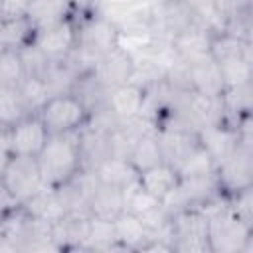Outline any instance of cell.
Listing matches in <instances>:
<instances>
[{"instance_id": "cell-1", "label": "cell", "mask_w": 253, "mask_h": 253, "mask_svg": "<svg viewBox=\"0 0 253 253\" xmlns=\"http://www.w3.org/2000/svg\"><path fill=\"white\" fill-rule=\"evenodd\" d=\"M208 217V247L210 253H247L253 247V227L245 225L229 210L225 194L213 196L202 208Z\"/></svg>"}, {"instance_id": "cell-2", "label": "cell", "mask_w": 253, "mask_h": 253, "mask_svg": "<svg viewBox=\"0 0 253 253\" xmlns=\"http://www.w3.org/2000/svg\"><path fill=\"white\" fill-rule=\"evenodd\" d=\"M43 186L59 188L69 182L79 170V146H77V132L67 134H49L47 142L36 156Z\"/></svg>"}, {"instance_id": "cell-3", "label": "cell", "mask_w": 253, "mask_h": 253, "mask_svg": "<svg viewBox=\"0 0 253 253\" xmlns=\"http://www.w3.org/2000/svg\"><path fill=\"white\" fill-rule=\"evenodd\" d=\"M38 117L42 119L49 134H67L77 132L81 126L87 125L89 111L73 93H65L49 97L45 105L38 111Z\"/></svg>"}, {"instance_id": "cell-4", "label": "cell", "mask_w": 253, "mask_h": 253, "mask_svg": "<svg viewBox=\"0 0 253 253\" xmlns=\"http://www.w3.org/2000/svg\"><path fill=\"white\" fill-rule=\"evenodd\" d=\"M170 249L180 253H210L208 217L198 208H188L170 217Z\"/></svg>"}, {"instance_id": "cell-5", "label": "cell", "mask_w": 253, "mask_h": 253, "mask_svg": "<svg viewBox=\"0 0 253 253\" xmlns=\"http://www.w3.org/2000/svg\"><path fill=\"white\" fill-rule=\"evenodd\" d=\"M215 180L227 198L253 186V144L239 142L235 152L215 166Z\"/></svg>"}, {"instance_id": "cell-6", "label": "cell", "mask_w": 253, "mask_h": 253, "mask_svg": "<svg viewBox=\"0 0 253 253\" xmlns=\"http://www.w3.org/2000/svg\"><path fill=\"white\" fill-rule=\"evenodd\" d=\"M0 182L20 204L30 200L36 192H40L43 188V180H42L36 156H22V154L10 156L6 168L0 176Z\"/></svg>"}, {"instance_id": "cell-7", "label": "cell", "mask_w": 253, "mask_h": 253, "mask_svg": "<svg viewBox=\"0 0 253 253\" xmlns=\"http://www.w3.org/2000/svg\"><path fill=\"white\" fill-rule=\"evenodd\" d=\"M47 128L38 115H28L6 132V144L12 154L38 156L47 142Z\"/></svg>"}, {"instance_id": "cell-8", "label": "cell", "mask_w": 253, "mask_h": 253, "mask_svg": "<svg viewBox=\"0 0 253 253\" xmlns=\"http://www.w3.org/2000/svg\"><path fill=\"white\" fill-rule=\"evenodd\" d=\"M36 47L47 57V61H63L75 45V20L73 16L40 30L34 40Z\"/></svg>"}, {"instance_id": "cell-9", "label": "cell", "mask_w": 253, "mask_h": 253, "mask_svg": "<svg viewBox=\"0 0 253 253\" xmlns=\"http://www.w3.org/2000/svg\"><path fill=\"white\" fill-rule=\"evenodd\" d=\"M115 239L121 251H150L156 241L152 229L138 217L128 211H121L113 219Z\"/></svg>"}, {"instance_id": "cell-10", "label": "cell", "mask_w": 253, "mask_h": 253, "mask_svg": "<svg viewBox=\"0 0 253 253\" xmlns=\"http://www.w3.org/2000/svg\"><path fill=\"white\" fill-rule=\"evenodd\" d=\"M211 36L213 32L204 26H194L170 40V49L178 61L184 65L196 63L200 59L210 57L211 51Z\"/></svg>"}, {"instance_id": "cell-11", "label": "cell", "mask_w": 253, "mask_h": 253, "mask_svg": "<svg viewBox=\"0 0 253 253\" xmlns=\"http://www.w3.org/2000/svg\"><path fill=\"white\" fill-rule=\"evenodd\" d=\"M196 136H198L200 146L210 154V158L213 160L215 166L221 164L227 156H231L239 144L237 128L227 123L206 125L196 132Z\"/></svg>"}, {"instance_id": "cell-12", "label": "cell", "mask_w": 253, "mask_h": 253, "mask_svg": "<svg viewBox=\"0 0 253 253\" xmlns=\"http://www.w3.org/2000/svg\"><path fill=\"white\" fill-rule=\"evenodd\" d=\"M95 71L109 89L130 83L136 73V57L126 47L117 45L105 57H101Z\"/></svg>"}, {"instance_id": "cell-13", "label": "cell", "mask_w": 253, "mask_h": 253, "mask_svg": "<svg viewBox=\"0 0 253 253\" xmlns=\"http://www.w3.org/2000/svg\"><path fill=\"white\" fill-rule=\"evenodd\" d=\"M103 14L113 22L119 36H150V4H115L103 8Z\"/></svg>"}, {"instance_id": "cell-14", "label": "cell", "mask_w": 253, "mask_h": 253, "mask_svg": "<svg viewBox=\"0 0 253 253\" xmlns=\"http://www.w3.org/2000/svg\"><path fill=\"white\" fill-rule=\"evenodd\" d=\"M186 73H188V85L194 93L202 97H213V99L223 95L225 81H223L219 65L213 61L211 55L186 65Z\"/></svg>"}, {"instance_id": "cell-15", "label": "cell", "mask_w": 253, "mask_h": 253, "mask_svg": "<svg viewBox=\"0 0 253 253\" xmlns=\"http://www.w3.org/2000/svg\"><path fill=\"white\" fill-rule=\"evenodd\" d=\"M20 206L28 215H32L36 219H42V221H45L49 225L57 223L59 219H63L69 213L59 190L57 188H49V186H43L40 192H36L30 200H26Z\"/></svg>"}, {"instance_id": "cell-16", "label": "cell", "mask_w": 253, "mask_h": 253, "mask_svg": "<svg viewBox=\"0 0 253 253\" xmlns=\"http://www.w3.org/2000/svg\"><path fill=\"white\" fill-rule=\"evenodd\" d=\"M107 103L113 109V113L119 117V121H130L136 117H142L144 109V87L136 81L119 85L109 89Z\"/></svg>"}, {"instance_id": "cell-17", "label": "cell", "mask_w": 253, "mask_h": 253, "mask_svg": "<svg viewBox=\"0 0 253 253\" xmlns=\"http://www.w3.org/2000/svg\"><path fill=\"white\" fill-rule=\"evenodd\" d=\"M77 146H79V160L81 168L95 170L105 158L111 156V140L109 134L97 130L89 125L77 130Z\"/></svg>"}, {"instance_id": "cell-18", "label": "cell", "mask_w": 253, "mask_h": 253, "mask_svg": "<svg viewBox=\"0 0 253 253\" xmlns=\"http://www.w3.org/2000/svg\"><path fill=\"white\" fill-rule=\"evenodd\" d=\"M89 223H91V217L75 215V213H67L63 219L53 223L51 239H53L57 251L85 249V241L89 235Z\"/></svg>"}, {"instance_id": "cell-19", "label": "cell", "mask_w": 253, "mask_h": 253, "mask_svg": "<svg viewBox=\"0 0 253 253\" xmlns=\"http://www.w3.org/2000/svg\"><path fill=\"white\" fill-rule=\"evenodd\" d=\"M156 138L160 144L162 160L174 168L182 164V160L198 146L196 132L178 130V128H156Z\"/></svg>"}, {"instance_id": "cell-20", "label": "cell", "mask_w": 253, "mask_h": 253, "mask_svg": "<svg viewBox=\"0 0 253 253\" xmlns=\"http://www.w3.org/2000/svg\"><path fill=\"white\" fill-rule=\"evenodd\" d=\"M93 172H95L99 184L121 188V190H126L128 186H132L138 180V170L134 168V164L128 158H123V156L105 158Z\"/></svg>"}, {"instance_id": "cell-21", "label": "cell", "mask_w": 253, "mask_h": 253, "mask_svg": "<svg viewBox=\"0 0 253 253\" xmlns=\"http://www.w3.org/2000/svg\"><path fill=\"white\" fill-rule=\"evenodd\" d=\"M24 16L34 26V30L40 32L71 18L73 10L67 0H32Z\"/></svg>"}, {"instance_id": "cell-22", "label": "cell", "mask_w": 253, "mask_h": 253, "mask_svg": "<svg viewBox=\"0 0 253 253\" xmlns=\"http://www.w3.org/2000/svg\"><path fill=\"white\" fill-rule=\"evenodd\" d=\"M178 180H180V176H178L176 168L166 162H160L156 166H150V168L138 172V184L158 200H164L176 188Z\"/></svg>"}, {"instance_id": "cell-23", "label": "cell", "mask_w": 253, "mask_h": 253, "mask_svg": "<svg viewBox=\"0 0 253 253\" xmlns=\"http://www.w3.org/2000/svg\"><path fill=\"white\" fill-rule=\"evenodd\" d=\"M121 211H125V196L121 188L99 184L89 200V215L97 219L113 221Z\"/></svg>"}, {"instance_id": "cell-24", "label": "cell", "mask_w": 253, "mask_h": 253, "mask_svg": "<svg viewBox=\"0 0 253 253\" xmlns=\"http://www.w3.org/2000/svg\"><path fill=\"white\" fill-rule=\"evenodd\" d=\"M71 93L85 105L87 111H93L95 107H99L101 103L107 101L109 87L101 81V77L97 75V71L91 69V71H85V73L77 75Z\"/></svg>"}, {"instance_id": "cell-25", "label": "cell", "mask_w": 253, "mask_h": 253, "mask_svg": "<svg viewBox=\"0 0 253 253\" xmlns=\"http://www.w3.org/2000/svg\"><path fill=\"white\" fill-rule=\"evenodd\" d=\"M128 160L134 164V168L138 172L150 168V166H156L162 160V152H160V144H158V138H156V132L154 128L144 132L132 146L130 154H128Z\"/></svg>"}, {"instance_id": "cell-26", "label": "cell", "mask_w": 253, "mask_h": 253, "mask_svg": "<svg viewBox=\"0 0 253 253\" xmlns=\"http://www.w3.org/2000/svg\"><path fill=\"white\" fill-rule=\"evenodd\" d=\"M0 32L6 42V47H12V49H22V47L34 43L36 34H38L26 16L0 20Z\"/></svg>"}, {"instance_id": "cell-27", "label": "cell", "mask_w": 253, "mask_h": 253, "mask_svg": "<svg viewBox=\"0 0 253 253\" xmlns=\"http://www.w3.org/2000/svg\"><path fill=\"white\" fill-rule=\"evenodd\" d=\"M123 196H125V211L132 213V215H138L140 219H146L150 217L162 204L158 198H154L150 192H146L138 180L128 186L126 190H123Z\"/></svg>"}, {"instance_id": "cell-28", "label": "cell", "mask_w": 253, "mask_h": 253, "mask_svg": "<svg viewBox=\"0 0 253 253\" xmlns=\"http://www.w3.org/2000/svg\"><path fill=\"white\" fill-rule=\"evenodd\" d=\"M30 113L26 111L18 91L14 87H0V132L6 134L16 123Z\"/></svg>"}, {"instance_id": "cell-29", "label": "cell", "mask_w": 253, "mask_h": 253, "mask_svg": "<svg viewBox=\"0 0 253 253\" xmlns=\"http://www.w3.org/2000/svg\"><path fill=\"white\" fill-rule=\"evenodd\" d=\"M42 79H43V83L49 91V97H53V95L71 93L73 85H75V79H77V73L63 59V61H51Z\"/></svg>"}, {"instance_id": "cell-30", "label": "cell", "mask_w": 253, "mask_h": 253, "mask_svg": "<svg viewBox=\"0 0 253 253\" xmlns=\"http://www.w3.org/2000/svg\"><path fill=\"white\" fill-rule=\"evenodd\" d=\"M16 91H18V95H20V99H22V103H24V107H26V111L30 115H38V111L49 99V91H47V87H45L42 77L26 75L20 81V85L16 87Z\"/></svg>"}, {"instance_id": "cell-31", "label": "cell", "mask_w": 253, "mask_h": 253, "mask_svg": "<svg viewBox=\"0 0 253 253\" xmlns=\"http://www.w3.org/2000/svg\"><path fill=\"white\" fill-rule=\"evenodd\" d=\"M85 249H87V251H109V249H119L117 239H115V227H113V221L91 217V223H89V235H87V241H85Z\"/></svg>"}, {"instance_id": "cell-32", "label": "cell", "mask_w": 253, "mask_h": 253, "mask_svg": "<svg viewBox=\"0 0 253 253\" xmlns=\"http://www.w3.org/2000/svg\"><path fill=\"white\" fill-rule=\"evenodd\" d=\"M26 77L20 49H4L0 53V87H18Z\"/></svg>"}, {"instance_id": "cell-33", "label": "cell", "mask_w": 253, "mask_h": 253, "mask_svg": "<svg viewBox=\"0 0 253 253\" xmlns=\"http://www.w3.org/2000/svg\"><path fill=\"white\" fill-rule=\"evenodd\" d=\"M180 178H188V176H204V174H213L215 172V164L210 158V154L200 146H198L182 160V164L176 168Z\"/></svg>"}, {"instance_id": "cell-34", "label": "cell", "mask_w": 253, "mask_h": 253, "mask_svg": "<svg viewBox=\"0 0 253 253\" xmlns=\"http://www.w3.org/2000/svg\"><path fill=\"white\" fill-rule=\"evenodd\" d=\"M184 2L190 6V10L194 12L200 26H204L211 32H221L223 30V18L217 10L215 0H184Z\"/></svg>"}, {"instance_id": "cell-35", "label": "cell", "mask_w": 253, "mask_h": 253, "mask_svg": "<svg viewBox=\"0 0 253 253\" xmlns=\"http://www.w3.org/2000/svg\"><path fill=\"white\" fill-rule=\"evenodd\" d=\"M229 210L245 225L253 227V186H249V188L229 196Z\"/></svg>"}, {"instance_id": "cell-36", "label": "cell", "mask_w": 253, "mask_h": 253, "mask_svg": "<svg viewBox=\"0 0 253 253\" xmlns=\"http://www.w3.org/2000/svg\"><path fill=\"white\" fill-rule=\"evenodd\" d=\"M20 55H22V63H24V71L26 75L30 77H43L47 65L51 61H47V57L36 47V43H30L26 47L20 49Z\"/></svg>"}, {"instance_id": "cell-37", "label": "cell", "mask_w": 253, "mask_h": 253, "mask_svg": "<svg viewBox=\"0 0 253 253\" xmlns=\"http://www.w3.org/2000/svg\"><path fill=\"white\" fill-rule=\"evenodd\" d=\"M217 2V10L223 18V22L239 12L251 10V0H215Z\"/></svg>"}, {"instance_id": "cell-38", "label": "cell", "mask_w": 253, "mask_h": 253, "mask_svg": "<svg viewBox=\"0 0 253 253\" xmlns=\"http://www.w3.org/2000/svg\"><path fill=\"white\" fill-rule=\"evenodd\" d=\"M67 2L73 10V18L93 16L103 10V0H67Z\"/></svg>"}, {"instance_id": "cell-39", "label": "cell", "mask_w": 253, "mask_h": 253, "mask_svg": "<svg viewBox=\"0 0 253 253\" xmlns=\"http://www.w3.org/2000/svg\"><path fill=\"white\" fill-rule=\"evenodd\" d=\"M32 0H0V16L6 18H18L24 16Z\"/></svg>"}, {"instance_id": "cell-40", "label": "cell", "mask_w": 253, "mask_h": 253, "mask_svg": "<svg viewBox=\"0 0 253 253\" xmlns=\"http://www.w3.org/2000/svg\"><path fill=\"white\" fill-rule=\"evenodd\" d=\"M20 208V202L6 190V186L0 182V223L8 217V215H12L16 210Z\"/></svg>"}, {"instance_id": "cell-41", "label": "cell", "mask_w": 253, "mask_h": 253, "mask_svg": "<svg viewBox=\"0 0 253 253\" xmlns=\"http://www.w3.org/2000/svg\"><path fill=\"white\" fill-rule=\"evenodd\" d=\"M10 156H12V152H10L8 144H6V140H0V176H2V172H4V168L8 164V160H10Z\"/></svg>"}, {"instance_id": "cell-42", "label": "cell", "mask_w": 253, "mask_h": 253, "mask_svg": "<svg viewBox=\"0 0 253 253\" xmlns=\"http://www.w3.org/2000/svg\"><path fill=\"white\" fill-rule=\"evenodd\" d=\"M4 49H8V47H6V42H4V38H2V32H0V53H2Z\"/></svg>"}, {"instance_id": "cell-43", "label": "cell", "mask_w": 253, "mask_h": 253, "mask_svg": "<svg viewBox=\"0 0 253 253\" xmlns=\"http://www.w3.org/2000/svg\"><path fill=\"white\" fill-rule=\"evenodd\" d=\"M0 140H6V134H2V132H0Z\"/></svg>"}, {"instance_id": "cell-44", "label": "cell", "mask_w": 253, "mask_h": 253, "mask_svg": "<svg viewBox=\"0 0 253 253\" xmlns=\"http://www.w3.org/2000/svg\"><path fill=\"white\" fill-rule=\"evenodd\" d=\"M152 2H160V0H152Z\"/></svg>"}]
</instances>
